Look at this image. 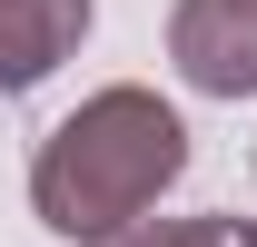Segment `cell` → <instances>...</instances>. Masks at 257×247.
Instances as JSON below:
<instances>
[{
	"label": "cell",
	"instance_id": "obj_1",
	"mask_svg": "<svg viewBox=\"0 0 257 247\" xmlns=\"http://www.w3.org/2000/svg\"><path fill=\"white\" fill-rule=\"evenodd\" d=\"M178 168H188V129H178V109L159 89H99V99H79L40 139L30 208L60 237L99 247V237H119V227H139V217L159 208V188Z\"/></svg>",
	"mask_w": 257,
	"mask_h": 247
},
{
	"label": "cell",
	"instance_id": "obj_2",
	"mask_svg": "<svg viewBox=\"0 0 257 247\" xmlns=\"http://www.w3.org/2000/svg\"><path fill=\"white\" fill-rule=\"evenodd\" d=\"M168 60H178L188 89L247 99V89H257V0H178V20H168Z\"/></svg>",
	"mask_w": 257,
	"mask_h": 247
},
{
	"label": "cell",
	"instance_id": "obj_3",
	"mask_svg": "<svg viewBox=\"0 0 257 247\" xmlns=\"http://www.w3.org/2000/svg\"><path fill=\"white\" fill-rule=\"evenodd\" d=\"M89 40V0H0V99L40 89Z\"/></svg>",
	"mask_w": 257,
	"mask_h": 247
},
{
	"label": "cell",
	"instance_id": "obj_4",
	"mask_svg": "<svg viewBox=\"0 0 257 247\" xmlns=\"http://www.w3.org/2000/svg\"><path fill=\"white\" fill-rule=\"evenodd\" d=\"M99 247H257L247 217H168V227H119V237H99Z\"/></svg>",
	"mask_w": 257,
	"mask_h": 247
}]
</instances>
